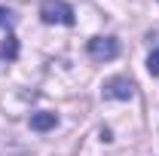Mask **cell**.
Returning <instances> with one entry per match:
<instances>
[{
	"label": "cell",
	"instance_id": "1",
	"mask_svg": "<svg viewBox=\"0 0 159 156\" xmlns=\"http://www.w3.org/2000/svg\"><path fill=\"white\" fill-rule=\"evenodd\" d=\"M40 19L46 25H74V6L64 0H43L40 3Z\"/></svg>",
	"mask_w": 159,
	"mask_h": 156
},
{
	"label": "cell",
	"instance_id": "2",
	"mask_svg": "<svg viewBox=\"0 0 159 156\" xmlns=\"http://www.w3.org/2000/svg\"><path fill=\"white\" fill-rule=\"evenodd\" d=\"M86 49H89V55L95 61H110L119 55V40L116 37H92Z\"/></svg>",
	"mask_w": 159,
	"mask_h": 156
},
{
	"label": "cell",
	"instance_id": "3",
	"mask_svg": "<svg viewBox=\"0 0 159 156\" xmlns=\"http://www.w3.org/2000/svg\"><path fill=\"white\" fill-rule=\"evenodd\" d=\"M101 95L110 98V101H129V98L135 95V83H132L129 77H110L107 83H104Z\"/></svg>",
	"mask_w": 159,
	"mask_h": 156
},
{
	"label": "cell",
	"instance_id": "4",
	"mask_svg": "<svg viewBox=\"0 0 159 156\" xmlns=\"http://www.w3.org/2000/svg\"><path fill=\"white\" fill-rule=\"evenodd\" d=\"M58 126V113H49V110H40L31 117V129L34 132H49V129H55Z\"/></svg>",
	"mask_w": 159,
	"mask_h": 156
},
{
	"label": "cell",
	"instance_id": "5",
	"mask_svg": "<svg viewBox=\"0 0 159 156\" xmlns=\"http://www.w3.org/2000/svg\"><path fill=\"white\" fill-rule=\"evenodd\" d=\"M3 55H6V58H16V55H19V43H16L12 34H6V40H3Z\"/></svg>",
	"mask_w": 159,
	"mask_h": 156
},
{
	"label": "cell",
	"instance_id": "6",
	"mask_svg": "<svg viewBox=\"0 0 159 156\" xmlns=\"http://www.w3.org/2000/svg\"><path fill=\"white\" fill-rule=\"evenodd\" d=\"M12 25H16V16H12V9L0 6V28H12Z\"/></svg>",
	"mask_w": 159,
	"mask_h": 156
},
{
	"label": "cell",
	"instance_id": "7",
	"mask_svg": "<svg viewBox=\"0 0 159 156\" xmlns=\"http://www.w3.org/2000/svg\"><path fill=\"white\" fill-rule=\"evenodd\" d=\"M147 71H150L153 77H159V49L150 52V58H147Z\"/></svg>",
	"mask_w": 159,
	"mask_h": 156
}]
</instances>
